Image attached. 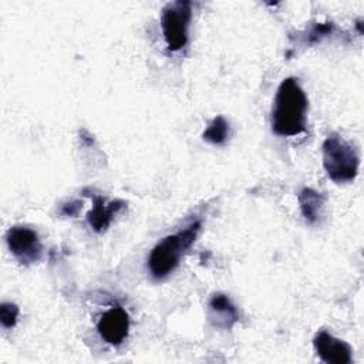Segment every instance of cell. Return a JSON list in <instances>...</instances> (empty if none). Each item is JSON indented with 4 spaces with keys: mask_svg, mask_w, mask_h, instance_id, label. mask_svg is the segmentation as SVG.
<instances>
[{
    "mask_svg": "<svg viewBox=\"0 0 364 364\" xmlns=\"http://www.w3.org/2000/svg\"><path fill=\"white\" fill-rule=\"evenodd\" d=\"M307 97L297 78L287 77L277 88L272 108V131L279 136H296L306 131Z\"/></svg>",
    "mask_w": 364,
    "mask_h": 364,
    "instance_id": "1",
    "label": "cell"
},
{
    "mask_svg": "<svg viewBox=\"0 0 364 364\" xmlns=\"http://www.w3.org/2000/svg\"><path fill=\"white\" fill-rule=\"evenodd\" d=\"M199 229L200 222L196 220L186 229L165 236L154 246L148 257V270L154 279H164L176 269L183 253L193 245Z\"/></svg>",
    "mask_w": 364,
    "mask_h": 364,
    "instance_id": "2",
    "label": "cell"
},
{
    "mask_svg": "<svg viewBox=\"0 0 364 364\" xmlns=\"http://www.w3.org/2000/svg\"><path fill=\"white\" fill-rule=\"evenodd\" d=\"M323 166L337 183L351 182L358 173V154L338 134H330L323 142Z\"/></svg>",
    "mask_w": 364,
    "mask_h": 364,
    "instance_id": "3",
    "label": "cell"
},
{
    "mask_svg": "<svg viewBox=\"0 0 364 364\" xmlns=\"http://www.w3.org/2000/svg\"><path fill=\"white\" fill-rule=\"evenodd\" d=\"M192 18V4L186 0L169 3L162 10L161 27L165 43L171 51L183 48L189 37V24Z\"/></svg>",
    "mask_w": 364,
    "mask_h": 364,
    "instance_id": "4",
    "label": "cell"
},
{
    "mask_svg": "<svg viewBox=\"0 0 364 364\" xmlns=\"http://www.w3.org/2000/svg\"><path fill=\"white\" fill-rule=\"evenodd\" d=\"M6 242L10 252L24 264L40 260L43 246L37 232L27 226H13L7 230Z\"/></svg>",
    "mask_w": 364,
    "mask_h": 364,
    "instance_id": "5",
    "label": "cell"
},
{
    "mask_svg": "<svg viewBox=\"0 0 364 364\" xmlns=\"http://www.w3.org/2000/svg\"><path fill=\"white\" fill-rule=\"evenodd\" d=\"M128 330L129 316L119 306L111 307L109 310L102 313L97 323V331L100 337L111 346H119L127 338Z\"/></svg>",
    "mask_w": 364,
    "mask_h": 364,
    "instance_id": "6",
    "label": "cell"
},
{
    "mask_svg": "<svg viewBox=\"0 0 364 364\" xmlns=\"http://www.w3.org/2000/svg\"><path fill=\"white\" fill-rule=\"evenodd\" d=\"M313 346L317 353V355L328 364H350L353 361L351 355V347L330 334L326 330H320L314 338H313Z\"/></svg>",
    "mask_w": 364,
    "mask_h": 364,
    "instance_id": "7",
    "label": "cell"
},
{
    "mask_svg": "<svg viewBox=\"0 0 364 364\" xmlns=\"http://www.w3.org/2000/svg\"><path fill=\"white\" fill-rule=\"evenodd\" d=\"M209 317L215 327L229 330L237 323L239 313L226 294L216 293L209 300Z\"/></svg>",
    "mask_w": 364,
    "mask_h": 364,
    "instance_id": "8",
    "label": "cell"
},
{
    "mask_svg": "<svg viewBox=\"0 0 364 364\" xmlns=\"http://www.w3.org/2000/svg\"><path fill=\"white\" fill-rule=\"evenodd\" d=\"M125 206L122 200H114L107 203L102 196L92 198V209L87 213V220L92 230L97 233L105 232L107 228L111 225L114 216Z\"/></svg>",
    "mask_w": 364,
    "mask_h": 364,
    "instance_id": "9",
    "label": "cell"
},
{
    "mask_svg": "<svg viewBox=\"0 0 364 364\" xmlns=\"http://www.w3.org/2000/svg\"><path fill=\"white\" fill-rule=\"evenodd\" d=\"M299 203L301 215L309 223L320 220L324 208V196L320 192L311 188H303L299 193Z\"/></svg>",
    "mask_w": 364,
    "mask_h": 364,
    "instance_id": "10",
    "label": "cell"
},
{
    "mask_svg": "<svg viewBox=\"0 0 364 364\" xmlns=\"http://www.w3.org/2000/svg\"><path fill=\"white\" fill-rule=\"evenodd\" d=\"M203 139L212 145H222L229 136V124L223 117H216L202 134Z\"/></svg>",
    "mask_w": 364,
    "mask_h": 364,
    "instance_id": "11",
    "label": "cell"
},
{
    "mask_svg": "<svg viewBox=\"0 0 364 364\" xmlns=\"http://www.w3.org/2000/svg\"><path fill=\"white\" fill-rule=\"evenodd\" d=\"M334 28V24L331 21H326V23H317L314 24L307 33H306V38H304V43H309V44H314V43H318L323 37L328 36Z\"/></svg>",
    "mask_w": 364,
    "mask_h": 364,
    "instance_id": "12",
    "label": "cell"
},
{
    "mask_svg": "<svg viewBox=\"0 0 364 364\" xmlns=\"http://www.w3.org/2000/svg\"><path fill=\"white\" fill-rule=\"evenodd\" d=\"M18 317V307L13 303H1L0 306V321L4 328H11L16 326Z\"/></svg>",
    "mask_w": 364,
    "mask_h": 364,
    "instance_id": "13",
    "label": "cell"
},
{
    "mask_svg": "<svg viewBox=\"0 0 364 364\" xmlns=\"http://www.w3.org/2000/svg\"><path fill=\"white\" fill-rule=\"evenodd\" d=\"M81 209V202H78V200H74V202H70V203H65V205H63V208H61V213L63 215H68V216H74V215H77L78 213V210Z\"/></svg>",
    "mask_w": 364,
    "mask_h": 364,
    "instance_id": "14",
    "label": "cell"
}]
</instances>
